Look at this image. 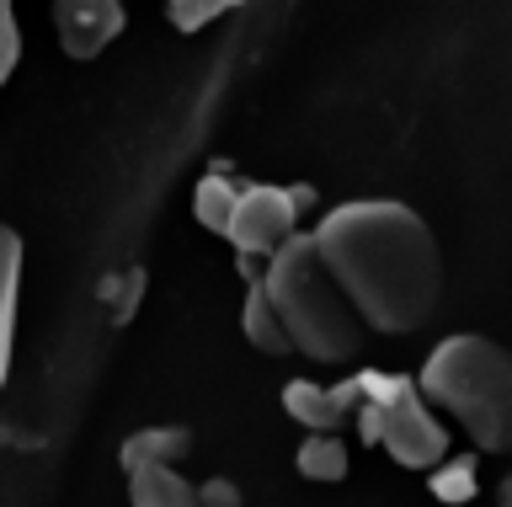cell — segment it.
<instances>
[{"instance_id":"6da1fadb","label":"cell","mask_w":512,"mask_h":507,"mask_svg":"<svg viewBox=\"0 0 512 507\" xmlns=\"http://www.w3.org/2000/svg\"><path fill=\"white\" fill-rule=\"evenodd\" d=\"M315 251L368 331L406 337L443 299V251L427 219L395 198H358L315 225Z\"/></svg>"},{"instance_id":"7a4b0ae2","label":"cell","mask_w":512,"mask_h":507,"mask_svg":"<svg viewBox=\"0 0 512 507\" xmlns=\"http://www.w3.org/2000/svg\"><path fill=\"white\" fill-rule=\"evenodd\" d=\"M427 406L448 411L480 454H512V347L491 337H443L416 374Z\"/></svg>"},{"instance_id":"3957f363","label":"cell","mask_w":512,"mask_h":507,"mask_svg":"<svg viewBox=\"0 0 512 507\" xmlns=\"http://www.w3.org/2000/svg\"><path fill=\"white\" fill-rule=\"evenodd\" d=\"M262 289L272 299V310H278L294 353H304L310 363H352L363 353L368 326L352 310V299L342 294V283L326 273V262H320L310 235H294L267 262Z\"/></svg>"},{"instance_id":"277c9868","label":"cell","mask_w":512,"mask_h":507,"mask_svg":"<svg viewBox=\"0 0 512 507\" xmlns=\"http://www.w3.org/2000/svg\"><path fill=\"white\" fill-rule=\"evenodd\" d=\"M363 379V395L384 406V454L406 470H438L448 459V433L443 422L432 417V406L422 401L416 379L406 374H358Z\"/></svg>"},{"instance_id":"5b68a950","label":"cell","mask_w":512,"mask_h":507,"mask_svg":"<svg viewBox=\"0 0 512 507\" xmlns=\"http://www.w3.org/2000/svg\"><path fill=\"white\" fill-rule=\"evenodd\" d=\"M299 203H310V193H288V187H267L256 182L240 193V209H235V225H230V241L240 257H278V251L294 241V225H299Z\"/></svg>"},{"instance_id":"8992f818","label":"cell","mask_w":512,"mask_h":507,"mask_svg":"<svg viewBox=\"0 0 512 507\" xmlns=\"http://www.w3.org/2000/svg\"><path fill=\"white\" fill-rule=\"evenodd\" d=\"M54 33H59V49L70 59H96L123 33V6L118 0H59Z\"/></svg>"},{"instance_id":"52a82bcc","label":"cell","mask_w":512,"mask_h":507,"mask_svg":"<svg viewBox=\"0 0 512 507\" xmlns=\"http://www.w3.org/2000/svg\"><path fill=\"white\" fill-rule=\"evenodd\" d=\"M288 417L304 422L310 433H342L347 417L363 406V379H342V385H315V379H288L283 385Z\"/></svg>"},{"instance_id":"ba28073f","label":"cell","mask_w":512,"mask_h":507,"mask_svg":"<svg viewBox=\"0 0 512 507\" xmlns=\"http://www.w3.org/2000/svg\"><path fill=\"white\" fill-rule=\"evenodd\" d=\"M187 449H192V433H187V427H139V433L123 438L118 459H123L128 475H139V470H166V465H176V459H187Z\"/></svg>"},{"instance_id":"9c48e42d","label":"cell","mask_w":512,"mask_h":507,"mask_svg":"<svg viewBox=\"0 0 512 507\" xmlns=\"http://www.w3.org/2000/svg\"><path fill=\"white\" fill-rule=\"evenodd\" d=\"M16 283H22V241L0 225V385L11 369V331H16Z\"/></svg>"},{"instance_id":"30bf717a","label":"cell","mask_w":512,"mask_h":507,"mask_svg":"<svg viewBox=\"0 0 512 507\" xmlns=\"http://www.w3.org/2000/svg\"><path fill=\"white\" fill-rule=\"evenodd\" d=\"M240 331H246V342L256 347V353H272V358H283V353H294V342H288V331L278 321V310H272V299L262 289V278L251 283V294H246V310H240Z\"/></svg>"},{"instance_id":"8fae6325","label":"cell","mask_w":512,"mask_h":507,"mask_svg":"<svg viewBox=\"0 0 512 507\" xmlns=\"http://www.w3.org/2000/svg\"><path fill=\"white\" fill-rule=\"evenodd\" d=\"M128 491H134V507H203L198 486H192L176 465L128 475Z\"/></svg>"},{"instance_id":"7c38bea8","label":"cell","mask_w":512,"mask_h":507,"mask_svg":"<svg viewBox=\"0 0 512 507\" xmlns=\"http://www.w3.org/2000/svg\"><path fill=\"white\" fill-rule=\"evenodd\" d=\"M235 209H240V187H230L219 171H208V177L192 187V214H198V225L214 230V235H224V241H230Z\"/></svg>"},{"instance_id":"4fadbf2b","label":"cell","mask_w":512,"mask_h":507,"mask_svg":"<svg viewBox=\"0 0 512 507\" xmlns=\"http://www.w3.org/2000/svg\"><path fill=\"white\" fill-rule=\"evenodd\" d=\"M294 465H299L304 481H342L352 459H347V443H342V433H310V438L299 443Z\"/></svg>"},{"instance_id":"5bb4252c","label":"cell","mask_w":512,"mask_h":507,"mask_svg":"<svg viewBox=\"0 0 512 507\" xmlns=\"http://www.w3.org/2000/svg\"><path fill=\"white\" fill-rule=\"evenodd\" d=\"M432 497L448 502V507H459V502H470L475 497V459H443L438 470H432Z\"/></svg>"},{"instance_id":"9a60e30c","label":"cell","mask_w":512,"mask_h":507,"mask_svg":"<svg viewBox=\"0 0 512 507\" xmlns=\"http://www.w3.org/2000/svg\"><path fill=\"white\" fill-rule=\"evenodd\" d=\"M224 11H230L224 0H171V6H166V17H171L176 33H198V27L219 22Z\"/></svg>"},{"instance_id":"2e32d148","label":"cell","mask_w":512,"mask_h":507,"mask_svg":"<svg viewBox=\"0 0 512 507\" xmlns=\"http://www.w3.org/2000/svg\"><path fill=\"white\" fill-rule=\"evenodd\" d=\"M16 59H22V33H16V11L0 0V86L11 81Z\"/></svg>"},{"instance_id":"e0dca14e","label":"cell","mask_w":512,"mask_h":507,"mask_svg":"<svg viewBox=\"0 0 512 507\" xmlns=\"http://www.w3.org/2000/svg\"><path fill=\"white\" fill-rule=\"evenodd\" d=\"M139 289H144V273L134 267V273H123V278H112L107 283V294H118V305H112V321H128V315H134V305H139Z\"/></svg>"},{"instance_id":"ac0fdd59","label":"cell","mask_w":512,"mask_h":507,"mask_svg":"<svg viewBox=\"0 0 512 507\" xmlns=\"http://www.w3.org/2000/svg\"><path fill=\"white\" fill-rule=\"evenodd\" d=\"M198 497H203V507H240V486L224 481V475H214V481L198 486Z\"/></svg>"},{"instance_id":"d6986e66","label":"cell","mask_w":512,"mask_h":507,"mask_svg":"<svg viewBox=\"0 0 512 507\" xmlns=\"http://www.w3.org/2000/svg\"><path fill=\"white\" fill-rule=\"evenodd\" d=\"M496 507H512V470L496 481Z\"/></svg>"}]
</instances>
